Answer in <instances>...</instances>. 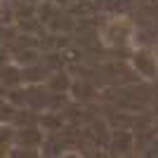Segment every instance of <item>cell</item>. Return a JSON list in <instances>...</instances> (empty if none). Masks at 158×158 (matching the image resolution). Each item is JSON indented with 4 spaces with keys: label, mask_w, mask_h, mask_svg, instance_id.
Segmentation results:
<instances>
[]
</instances>
